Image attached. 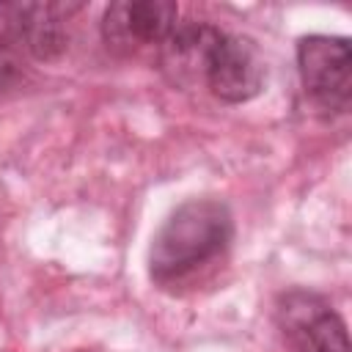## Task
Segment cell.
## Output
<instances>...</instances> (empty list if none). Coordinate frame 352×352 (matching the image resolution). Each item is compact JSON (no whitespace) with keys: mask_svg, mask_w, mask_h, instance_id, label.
Returning <instances> with one entry per match:
<instances>
[{"mask_svg":"<svg viewBox=\"0 0 352 352\" xmlns=\"http://www.w3.org/2000/svg\"><path fill=\"white\" fill-rule=\"evenodd\" d=\"M234 242V214L220 198H190L157 228L148 248V278L160 289L192 283Z\"/></svg>","mask_w":352,"mask_h":352,"instance_id":"6da1fadb","label":"cell"},{"mask_svg":"<svg viewBox=\"0 0 352 352\" xmlns=\"http://www.w3.org/2000/svg\"><path fill=\"white\" fill-rule=\"evenodd\" d=\"M297 72L305 96L324 113L352 107V47L344 36L311 33L297 41Z\"/></svg>","mask_w":352,"mask_h":352,"instance_id":"7a4b0ae2","label":"cell"},{"mask_svg":"<svg viewBox=\"0 0 352 352\" xmlns=\"http://www.w3.org/2000/svg\"><path fill=\"white\" fill-rule=\"evenodd\" d=\"M275 324L289 352H352L346 322L311 289L283 292L275 302Z\"/></svg>","mask_w":352,"mask_h":352,"instance_id":"3957f363","label":"cell"},{"mask_svg":"<svg viewBox=\"0 0 352 352\" xmlns=\"http://www.w3.org/2000/svg\"><path fill=\"white\" fill-rule=\"evenodd\" d=\"M80 3H0V44L36 60H55L69 47V19Z\"/></svg>","mask_w":352,"mask_h":352,"instance_id":"277c9868","label":"cell"},{"mask_svg":"<svg viewBox=\"0 0 352 352\" xmlns=\"http://www.w3.org/2000/svg\"><path fill=\"white\" fill-rule=\"evenodd\" d=\"M179 25V6L170 0H116L104 8L99 30L116 55H135L157 47Z\"/></svg>","mask_w":352,"mask_h":352,"instance_id":"5b68a950","label":"cell"},{"mask_svg":"<svg viewBox=\"0 0 352 352\" xmlns=\"http://www.w3.org/2000/svg\"><path fill=\"white\" fill-rule=\"evenodd\" d=\"M264 82L267 63L256 41L223 30L209 55L201 85H206V91L226 104H242L256 99L264 91Z\"/></svg>","mask_w":352,"mask_h":352,"instance_id":"8992f818","label":"cell"},{"mask_svg":"<svg viewBox=\"0 0 352 352\" xmlns=\"http://www.w3.org/2000/svg\"><path fill=\"white\" fill-rule=\"evenodd\" d=\"M223 28L212 22H179L168 38L157 50V60L168 82L176 88H195L204 82V72L209 63V55L220 38Z\"/></svg>","mask_w":352,"mask_h":352,"instance_id":"52a82bcc","label":"cell"},{"mask_svg":"<svg viewBox=\"0 0 352 352\" xmlns=\"http://www.w3.org/2000/svg\"><path fill=\"white\" fill-rule=\"evenodd\" d=\"M19 77V55L0 44V91Z\"/></svg>","mask_w":352,"mask_h":352,"instance_id":"ba28073f","label":"cell"}]
</instances>
